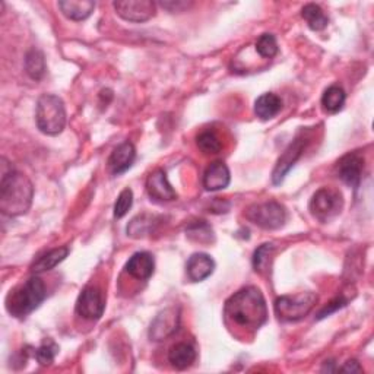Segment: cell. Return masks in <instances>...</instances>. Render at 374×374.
Instances as JSON below:
<instances>
[{"instance_id": "1", "label": "cell", "mask_w": 374, "mask_h": 374, "mask_svg": "<svg viewBox=\"0 0 374 374\" xmlns=\"http://www.w3.org/2000/svg\"><path fill=\"white\" fill-rule=\"evenodd\" d=\"M224 313L231 324L250 331H257L268 319L265 297L256 287H246L233 294L225 303Z\"/></svg>"}, {"instance_id": "2", "label": "cell", "mask_w": 374, "mask_h": 374, "mask_svg": "<svg viewBox=\"0 0 374 374\" xmlns=\"http://www.w3.org/2000/svg\"><path fill=\"white\" fill-rule=\"evenodd\" d=\"M0 180V210L8 217H19L28 212L34 198V187L25 174L15 171L2 158Z\"/></svg>"}, {"instance_id": "3", "label": "cell", "mask_w": 374, "mask_h": 374, "mask_svg": "<svg viewBox=\"0 0 374 374\" xmlns=\"http://www.w3.org/2000/svg\"><path fill=\"white\" fill-rule=\"evenodd\" d=\"M46 297L47 289L44 282L38 277H31L8 294L6 310L11 316L23 319L38 309Z\"/></svg>"}, {"instance_id": "4", "label": "cell", "mask_w": 374, "mask_h": 374, "mask_svg": "<svg viewBox=\"0 0 374 374\" xmlns=\"http://www.w3.org/2000/svg\"><path fill=\"white\" fill-rule=\"evenodd\" d=\"M37 127L48 137H56L66 126V109L60 97L44 94L37 101L36 112Z\"/></svg>"}, {"instance_id": "5", "label": "cell", "mask_w": 374, "mask_h": 374, "mask_svg": "<svg viewBox=\"0 0 374 374\" xmlns=\"http://www.w3.org/2000/svg\"><path fill=\"white\" fill-rule=\"evenodd\" d=\"M317 296L314 292H301L296 296H282L275 301V313L282 322H299L316 306Z\"/></svg>"}, {"instance_id": "6", "label": "cell", "mask_w": 374, "mask_h": 374, "mask_svg": "<svg viewBox=\"0 0 374 374\" xmlns=\"http://www.w3.org/2000/svg\"><path fill=\"white\" fill-rule=\"evenodd\" d=\"M246 218L263 230H278L287 223V210L275 201L255 203L246 210Z\"/></svg>"}, {"instance_id": "7", "label": "cell", "mask_w": 374, "mask_h": 374, "mask_svg": "<svg viewBox=\"0 0 374 374\" xmlns=\"http://www.w3.org/2000/svg\"><path fill=\"white\" fill-rule=\"evenodd\" d=\"M342 206L343 199L339 192L329 189V187H322L313 195L309 209L311 215L320 223H329L332 218L339 215Z\"/></svg>"}, {"instance_id": "8", "label": "cell", "mask_w": 374, "mask_h": 374, "mask_svg": "<svg viewBox=\"0 0 374 374\" xmlns=\"http://www.w3.org/2000/svg\"><path fill=\"white\" fill-rule=\"evenodd\" d=\"M309 141H310V138L307 135V130H301L299 135L296 137V139H294L287 146V149L282 152V155L279 156L278 163H277V166L274 169V173H272V183L275 186H279L285 180L288 171L294 166H296V163L299 161L300 156L303 155V151L306 149Z\"/></svg>"}, {"instance_id": "9", "label": "cell", "mask_w": 374, "mask_h": 374, "mask_svg": "<svg viewBox=\"0 0 374 374\" xmlns=\"http://www.w3.org/2000/svg\"><path fill=\"white\" fill-rule=\"evenodd\" d=\"M104 309H105L104 296L101 289L97 287L84 288L82 292L79 294L75 307L79 316L87 320H91V322H97V320L101 319V316L104 314Z\"/></svg>"}, {"instance_id": "10", "label": "cell", "mask_w": 374, "mask_h": 374, "mask_svg": "<svg viewBox=\"0 0 374 374\" xmlns=\"http://www.w3.org/2000/svg\"><path fill=\"white\" fill-rule=\"evenodd\" d=\"M117 15L129 22H146L156 14V6L151 0H119L113 4Z\"/></svg>"}, {"instance_id": "11", "label": "cell", "mask_w": 374, "mask_h": 374, "mask_svg": "<svg viewBox=\"0 0 374 374\" xmlns=\"http://www.w3.org/2000/svg\"><path fill=\"white\" fill-rule=\"evenodd\" d=\"M364 171V156L358 152H350L343 155L336 164V176L341 178L346 186L353 187L357 191L361 183Z\"/></svg>"}, {"instance_id": "12", "label": "cell", "mask_w": 374, "mask_h": 374, "mask_svg": "<svg viewBox=\"0 0 374 374\" xmlns=\"http://www.w3.org/2000/svg\"><path fill=\"white\" fill-rule=\"evenodd\" d=\"M146 192L151 201L155 202H171L177 199V192L170 184L164 170L158 169L146 178Z\"/></svg>"}, {"instance_id": "13", "label": "cell", "mask_w": 374, "mask_h": 374, "mask_svg": "<svg viewBox=\"0 0 374 374\" xmlns=\"http://www.w3.org/2000/svg\"><path fill=\"white\" fill-rule=\"evenodd\" d=\"M178 324H180L178 311L176 309H167L155 317L149 329V338L155 342L164 341L177 331Z\"/></svg>"}, {"instance_id": "14", "label": "cell", "mask_w": 374, "mask_h": 374, "mask_svg": "<svg viewBox=\"0 0 374 374\" xmlns=\"http://www.w3.org/2000/svg\"><path fill=\"white\" fill-rule=\"evenodd\" d=\"M231 181L230 169L223 161L212 163L203 174V187L208 192H218L228 187Z\"/></svg>"}, {"instance_id": "15", "label": "cell", "mask_w": 374, "mask_h": 374, "mask_svg": "<svg viewBox=\"0 0 374 374\" xmlns=\"http://www.w3.org/2000/svg\"><path fill=\"white\" fill-rule=\"evenodd\" d=\"M155 269V262L151 253L148 252H138L133 255L126 266H124V271L135 279L139 281H146L152 277Z\"/></svg>"}, {"instance_id": "16", "label": "cell", "mask_w": 374, "mask_h": 374, "mask_svg": "<svg viewBox=\"0 0 374 374\" xmlns=\"http://www.w3.org/2000/svg\"><path fill=\"white\" fill-rule=\"evenodd\" d=\"M137 158V149L130 142H123L119 145L109 158V169L113 176H120L127 171Z\"/></svg>"}, {"instance_id": "17", "label": "cell", "mask_w": 374, "mask_h": 374, "mask_svg": "<svg viewBox=\"0 0 374 374\" xmlns=\"http://www.w3.org/2000/svg\"><path fill=\"white\" fill-rule=\"evenodd\" d=\"M213 269H215V262H213V259L209 255L205 253L192 255L186 265L187 277L193 282L205 281L208 277L212 275Z\"/></svg>"}, {"instance_id": "18", "label": "cell", "mask_w": 374, "mask_h": 374, "mask_svg": "<svg viewBox=\"0 0 374 374\" xmlns=\"http://www.w3.org/2000/svg\"><path fill=\"white\" fill-rule=\"evenodd\" d=\"M59 9L70 21H85L95 9V2L91 0H63L59 2Z\"/></svg>"}, {"instance_id": "19", "label": "cell", "mask_w": 374, "mask_h": 374, "mask_svg": "<svg viewBox=\"0 0 374 374\" xmlns=\"http://www.w3.org/2000/svg\"><path fill=\"white\" fill-rule=\"evenodd\" d=\"M196 360V350L192 343L178 342L173 345L169 351V361L177 370L191 367Z\"/></svg>"}, {"instance_id": "20", "label": "cell", "mask_w": 374, "mask_h": 374, "mask_svg": "<svg viewBox=\"0 0 374 374\" xmlns=\"http://www.w3.org/2000/svg\"><path fill=\"white\" fill-rule=\"evenodd\" d=\"M282 109V100L274 92L262 94L255 102V113L260 120L274 119Z\"/></svg>"}, {"instance_id": "21", "label": "cell", "mask_w": 374, "mask_h": 374, "mask_svg": "<svg viewBox=\"0 0 374 374\" xmlns=\"http://www.w3.org/2000/svg\"><path fill=\"white\" fill-rule=\"evenodd\" d=\"M69 255V249L68 247H59V249H53L50 252H47L46 255H43L41 257H38L33 266H31V272L33 274H43L47 271L55 269L59 263H62Z\"/></svg>"}, {"instance_id": "22", "label": "cell", "mask_w": 374, "mask_h": 374, "mask_svg": "<svg viewBox=\"0 0 374 374\" xmlns=\"http://www.w3.org/2000/svg\"><path fill=\"white\" fill-rule=\"evenodd\" d=\"M301 16L307 22L309 28L313 31H322L329 23V18L324 12V9L316 4L306 5L301 11Z\"/></svg>"}, {"instance_id": "23", "label": "cell", "mask_w": 374, "mask_h": 374, "mask_svg": "<svg viewBox=\"0 0 374 374\" xmlns=\"http://www.w3.org/2000/svg\"><path fill=\"white\" fill-rule=\"evenodd\" d=\"M25 72L34 81H40V79L46 73V59L43 51L38 48H31L25 56Z\"/></svg>"}, {"instance_id": "24", "label": "cell", "mask_w": 374, "mask_h": 374, "mask_svg": "<svg viewBox=\"0 0 374 374\" xmlns=\"http://www.w3.org/2000/svg\"><path fill=\"white\" fill-rule=\"evenodd\" d=\"M345 100H346L345 91L341 87H338V85H332L324 92L322 105H324L325 112H328L331 114H335L339 110H342V107L345 104Z\"/></svg>"}, {"instance_id": "25", "label": "cell", "mask_w": 374, "mask_h": 374, "mask_svg": "<svg viewBox=\"0 0 374 374\" xmlns=\"http://www.w3.org/2000/svg\"><path fill=\"white\" fill-rule=\"evenodd\" d=\"M196 144L203 154H218L223 149L221 139L213 130L201 132L196 138Z\"/></svg>"}, {"instance_id": "26", "label": "cell", "mask_w": 374, "mask_h": 374, "mask_svg": "<svg viewBox=\"0 0 374 374\" xmlns=\"http://www.w3.org/2000/svg\"><path fill=\"white\" fill-rule=\"evenodd\" d=\"M154 225V218L149 215H138L137 218H133L130 224L127 225V235L133 238H141L144 235H148L152 230Z\"/></svg>"}, {"instance_id": "27", "label": "cell", "mask_w": 374, "mask_h": 374, "mask_svg": "<svg viewBox=\"0 0 374 374\" xmlns=\"http://www.w3.org/2000/svg\"><path fill=\"white\" fill-rule=\"evenodd\" d=\"M256 51L263 59H272L278 53V43L275 36L272 34H262L256 41Z\"/></svg>"}, {"instance_id": "28", "label": "cell", "mask_w": 374, "mask_h": 374, "mask_svg": "<svg viewBox=\"0 0 374 374\" xmlns=\"http://www.w3.org/2000/svg\"><path fill=\"white\" fill-rule=\"evenodd\" d=\"M274 250V243H265L259 249H256L253 255V268L256 272H263L269 268V260Z\"/></svg>"}, {"instance_id": "29", "label": "cell", "mask_w": 374, "mask_h": 374, "mask_svg": "<svg viewBox=\"0 0 374 374\" xmlns=\"http://www.w3.org/2000/svg\"><path fill=\"white\" fill-rule=\"evenodd\" d=\"M186 233H187V237L198 243H210L212 237H213L210 225L206 224L205 221H198L192 224L189 228H187Z\"/></svg>"}, {"instance_id": "30", "label": "cell", "mask_w": 374, "mask_h": 374, "mask_svg": "<svg viewBox=\"0 0 374 374\" xmlns=\"http://www.w3.org/2000/svg\"><path fill=\"white\" fill-rule=\"evenodd\" d=\"M58 353H59V346L51 339H47L43 342L40 348L36 350L34 356L41 365H50L53 361H55Z\"/></svg>"}, {"instance_id": "31", "label": "cell", "mask_w": 374, "mask_h": 374, "mask_svg": "<svg viewBox=\"0 0 374 374\" xmlns=\"http://www.w3.org/2000/svg\"><path fill=\"white\" fill-rule=\"evenodd\" d=\"M132 205H133V192L130 189H124L119 195V198L114 203V218H117V220L123 218L129 212V209L132 208Z\"/></svg>"}, {"instance_id": "32", "label": "cell", "mask_w": 374, "mask_h": 374, "mask_svg": "<svg viewBox=\"0 0 374 374\" xmlns=\"http://www.w3.org/2000/svg\"><path fill=\"white\" fill-rule=\"evenodd\" d=\"M161 6L164 9H167L169 12H184L186 9H189L191 6H193L192 2H184V0H177V2H174V0H166V2H161Z\"/></svg>"}, {"instance_id": "33", "label": "cell", "mask_w": 374, "mask_h": 374, "mask_svg": "<svg viewBox=\"0 0 374 374\" xmlns=\"http://www.w3.org/2000/svg\"><path fill=\"white\" fill-rule=\"evenodd\" d=\"M345 304H346V300H343V299H336V300H333L331 304H328L326 309H324L322 311L319 313V319H324V317L329 316L332 311H335V310L343 307Z\"/></svg>"}, {"instance_id": "34", "label": "cell", "mask_w": 374, "mask_h": 374, "mask_svg": "<svg viewBox=\"0 0 374 374\" xmlns=\"http://www.w3.org/2000/svg\"><path fill=\"white\" fill-rule=\"evenodd\" d=\"M338 370H339V371H346V373H361V371H363L361 365H360L358 361H356V360L346 361L345 365L341 367V368H338Z\"/></svg>"}]
</instances>
